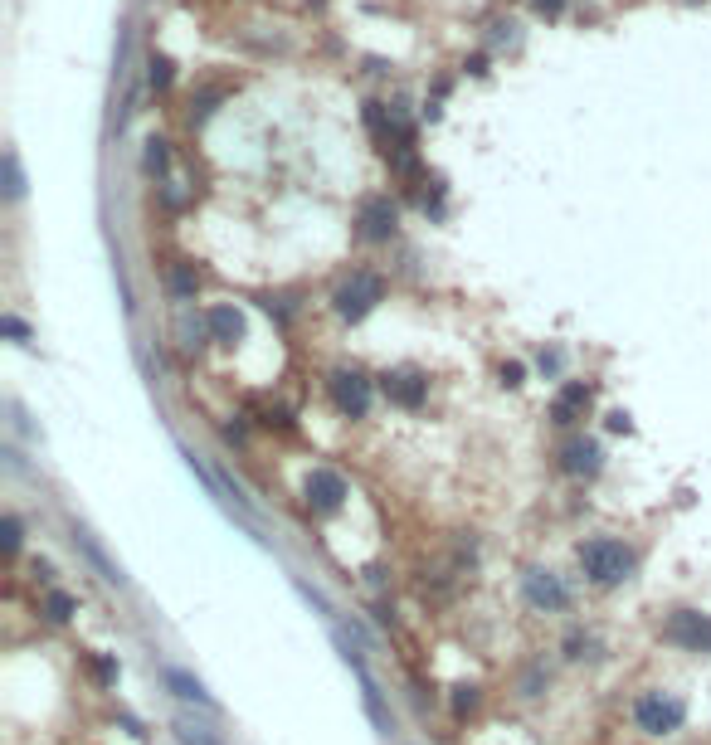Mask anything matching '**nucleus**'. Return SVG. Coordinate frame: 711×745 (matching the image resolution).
<instances>
[{
    "label": "nucleus",
    "instance_id": "nucleus-1",
    "mask_svg": "<svg viewBox=\"0 0 711 745\" xmlns=\"http://www.w3.org/2000/svg\"><path fill=\"white\" fill-rule=\"evenodd\" d=\"M634 565H638V551L624 546V541H614V536H595V541L580 546V570H585V580L599 585V590L624 585V580L634 575Z\"/></svg>",
    "mask_w": 711,
    "mask_h": 745
},
{
    "label": "nucleus",
    "instance_id": "nucleus-15",
    "mask_svg": "<svg viewBox=\"0 0 711 745\" xmlns=\"http://www.w3.org/2000/svg\"><path fill=\"white\" fill-rule=\"evenodd\" d=\"M161 682L181 697V702H195V707H215V697L205 692V682L200 677H190V672H181V668H161Z\"/></svg>",
    "mask_w": 711,
    "mask_h": 745
},
{
    "label": "nucleus",
    "instance_id": "nucleus-13",
    "mask_svg": "<svg viewBox=\"0 0 711 745\" xmlns=\"http://www.w3.org/2000/svg\"><path fill=\"white\" fill-rule=\"evenodd\" d=\"M200 293V273L190 259H171L166 263V298L171 302H195Z\"/></svg>",
    "mask_w": 711,
    "mask_h": 745
},
{
    "label": "nucleus",
    "instance_id": "nucleus-26",
    "mask_svg": "<svg viewBox=\"0 0 711 745\" xmlns=\"http://www.w3.org/2000/svg\"><path fill=\"white\" fill-rule=\"evenodd\" d=\"M497 385L522 390V385H526V366H522V361H502V366H497Z\"/></svg>",
    "mask_w": 711,
    "mask_h": 745
},
{
    "label": "nucleus",
    "instance_id": "nucleus-8",
    "mask_svg": "<svg viewBox=\"0 0 711 745\" xmlns=\"http://www.w3.org/2000/svg\"><path fill=\"white\" fill-rule=\"evenodd\" d=\"M380 395L395 405V410H424L429 405V375L424 371H385L380 375Z\"/></svg>",
    "mask_w": 711,
    "mask_h": 745
},
{
    "label": "nucleus",
    "instance_id": "nucleus-6",
    "mask_svg": "<svg viewBox=\"0 0 711 745\" xmlns=\"http://www.w3.org/2000/svg\"><path fill=\"white\" fill-rule=\"evenodd\" d=\"M395 234H400V205H395L385 190L361 195V205H356V239H366V244H390Z\"/></svg>",
    "mask_w": 711,
    "mask_h": 745
},
{
    "label": "nucleus",
    "instance_id": "nucleus-19",
    "mask_svg": "<svg viewBox=\"0 0 711 745\" xmlns=\"http://www.w3.org/2000/svg\"><path fill=\"white\" fill-rule=\"evenodd\" d=\"M361 702H366V716L375 721V731H395L390 726V711H385V697H380V687H375L366 672H361Z\"/></svg>",
    "mask_w": 711,
    "mask_h": 745
},
{
    "label": "nucleus",
    "instance_id": "nucleus-4",
    "mask_svg": "<svg viewBox=\"0 0 711 745\" xmlns=\"http://www.w3.org/2000/svg\"><path fill=\"white\" fill-rule=\"evenodd\" d=\"M687 721V702L673 692H643L634 702V726L643 736H673Z\"/></svg>",
    "mask_w": 711,
    "mask_h": 745
},
{
    "label": "nucleus",
    "instance_id": "nucleus-14",
    "mask_svg": "<svg viewBox=\"0 0 711 745\" xmlns=\"http://www.w3.org/2000/svg\"><path fill=\"white\" fill-rule=\"evenodd\" d=\"M176 336H181V351H186V356L205 351V341H210V317L181 307V312H176Z\"/></svg>",
    "mask_w": 711,
    "mask_h": 745
},
{
    "label": "nucleus",
    "instance_id": "nucleus-3",
    "mask_svg": "<svg viewBox=\"0 0 711 745\" xmlns=\"http://www.w3.org/2000/svg\"><path fill=\"white\" fill-rule=\"evenodd\" d=\"M346 497H351L346 473H337L332 463H312V468H307V478H302V502H307L312 517H332V512H341Z\"/></svg>",
    "mask_w": 711,
    "mask_h": 745
},
{
    "label": "nucleus",
    "instance_id": "nucleus-7",
    "mask_svg": "<svg viewBox=\"0 0 711 745\" xmlns=\"http://www.w3.org/2000/svg\"><path fill=\"white\" fill-rule=\"evenodd\" d=\"M658 634H663V643H673L682 653H711V614H702V609H673Z\"/></svg>",
    "mask_w": 711,
    "mask_h": 745
},
{
    "label": "nucleus",
    "instance_id": "nucleus-29",
    "mask_svg": "<svg viewBox=\"0 0 711 745\" xmlns=\"http://www.w3.org/2000/svg\"><path fill=\"white\" fill-rule=\"evenodd\" d=\"M0 332L15 336V341H25V336H30V327H25V322H20L15 312H5V317H0Z\"/></svg>",
    "mask_w": 711,
    "mask_h": 745
},
{
    "label": "nucleus",
    "instance_id": "nucleus-30",
    "mask_svg": "<svg viewBox=\"0 0 711 745\" xmlns=\"http://www.w3.org/2000/svg\"><path fill=\"white\" fill-rule=\"evenodd\" d=\"M531 10H536L541 20H556V15L565 10V0H531Z\"/></svg>",
    "mask_w": 711,
    "mask_h": 745
},
{
    "label": "nucleus",
    "instance_id": "nucleus-11",
    "mask_svg": "<svg viewBox=\"0 0 711 745\" xmlns=\"http://www.w3.org/2000/svg\"><path fill=\"white\" fill-rule=\"evenodd\" d=\"M599 444L590 434H570L561 448H556V468H561L565 478H595L599 473Z\"/></svg>",
    "mask_w": 711,
    "mask_h": 745
},
{
    "label": "nucleus",
    "instance_id": "nucleus-27",
    "mask_svg": "<svg viewBox=\"0 0 711 745\" xmlns=\"http://www.w3.org/2000/svg\"><path fill=\"white\" fill-rule=\"evenodd\" d=\"M590 653H595V638H590V634H570V638H565V658H575V663H580V658H590Z\"/></svg>",
    "mask_w": 711,
    "mask_h": 745
},
{
    "label": "nucleus",
    "instance_id": "nucleus-12",
    "mask_svg": "<svg viewBox=\"0 0 711 745\" xmlns=\"http://www.w3.org/2000/svg\"><path fill=\"white\" fill-rule=\"evenodd\" d=\"M205 317H210V341H215V346H239L244 332H249V322H244V312H239L234 302L205 307Z\"/></svg>",
    "mask_w": 711,
    "mask_h": 745
},
{
    "label": "nucleus",
    "instance_id": "nucleus-25",
    "mask_svg": "<svg viewBox=\"0 0 711 745\" xmlns=\"http://www.w3.org/2000/svg\"><path fill=\"white\" fill-rule=\"evenodd\" d=\"M20 541H25V526H20L15 512H5V556H10V560L20 556Z\"/></svg>",
    "mask_w": 711,
    "mask_h": 745
},
{
    "label": "nucleus",
    "instance_id": "nucleus-24",
    "mask_svg": "<svg viewBox=\"0 0 711 745\" xmlns=\"http://www.w3.org/2000/svg\"><path fill=\"white\" fill-rule=\"evenodd\" d=\"M176 736H181V741H186V745H225V741H220V736H205V731H200L195 721H186V716L176 721Z\"/></svg>",
    "mask_w": 711,
    "mask_h": 745
},
{
    "label": "nucleus",
    "instance_id": "nucleus-2",
    "mask_svg": "<svg viewBox=\"0 0 711 745\" xmlns=\"http://www.w3.org/2000/svg\"><path fill=\"white\" fill-rule=\"evenodd\" d=\"M385 293H390V283H385L375 268H351L337 288H332V312H337L341 322L356 327V322H366L375 307L385 302Z\"/></svg>",
    "mask_w": 711,
    "mask_h": 745
},
{
    "label": "nucleus",
    "instance_id": "nucleus-21",
    "mask_svg": "<svg viewBox=\"0 0 711 745\" xmlns=\"http://www.w3.org/2000/svg\"><path fill=\"white\" fill-rule=\"evenodd\" d=\"M147 83H151V93H166V88L176 83V64H171L166 54H151L147 59Z\"/></svg>",
    "mask_w": 711,
    "mask_h": 745
},
{
    "label": "nucleus",
    "instance_id": "nucleus-17",
    "mask_svg": "<svg viewBox=\"0 0 711 745\" xmlns=\"http://www.w3.org/2000/svg\"><path fill=\"white\" fill-rule=\"evenodd\" d=\"M39 614H44L49 624H69V619L78 614V599L69 595V590H54V585H49L44 599H39Z\"/></svg>",
    "mask_w": 711,
    "mask_h": 745
},
{
    "label": "nucleus",
    "instance_id": "nucleus-32",
    "mask_svg": "<svg viewBox=\"0 0 711 745\" xmlns=\"http://www.w3.org/2000/svg\"><path fill=\"white\" fill-rule=\"evenodd\" d=\"M463 69H468L473 78H483V74H487V54H473V59H463Z\"/></svg>",
    "mask_w": 711,
    "mask_h": 745
},
{
    "label": "nucleus",
    "instance_id": "nucleus-28",
    "mask_svg": "<svg viewBox=\"0 0 711 745\" xmlns=\"http://www.w3.org/2000/svg\"><path fill=\"white\" fill-rule=\"evenodd\" d=\"M453 711H458V716L478 711V692H473V687H458V692H453Z\"/></svg>",
    "mask_w": 711,
    "mask_h": 745
},
{
    "label": "nucleus",
    "instance_id": "nucleus-10",
    "mask_svg": "<svg viewBox=\"0 0 711 745\" xmlns=\"http://www.w3.org/2000/svg\"><path fill=\"white\" fill-rule=\"evenodd\" d=\"M590 405H595V385L590 380H565L556 390V400H551V424L556 429H575L590 414Z\"/></svg>",
    "mask_w": 711,
    "mask_h": 745
},
{
    "label": "nucleus",
    "instance_id": "nucleus-20",
    "mask_svg": "<svg viewBox=\"0 0 711 745\" xmlns=\"http://www.w3.org/2000/svg\"><path fill=\"white\" fill-rule=\"evenodd\" d=\"M220 98H225V83H205L200 93H190V122H205Z\"/></svg>",
    "mask_w": 711,
    "mask_h": 745
},
{
    "label": "nucleus",
    "instance_id": "nucleus-5",
    "mask_svg": "<svg viewBox=\"0 0 711 745\" xmlns=\"http://www.w3.org/2000/svg\"><path fill=\"white\" fill-rule=\"evenodd\" d=\"M327 395H332V405H337V414L341 419H366L371 414V405H375V380L366 371H332L327 375Z\"/></svg>",
    "mask_w": 711,
    "mask_h": 745
},
{
    "label": "nucleus",
    "instance_id": "nucleus-18",
    "mask_svg": "<svg viewBox=\"0 0 711 745\" xmlns=\"http://www.w3.org/2000/svg\"><path fill=\"white\" fill-rule=\"evenodd\" d=\"M142 171H147L151 181H161L166 171H171V142L166 137H151L147 151H142Z\"/></svg>",
    "mask_w": 711,
    "mask_h": 745
},
{
    "label": "nucleus",
    "instance_id": "nucleus-31",
    "mask_svg": "<svg viewBox=\"0 0 711 745\" xmlns=\"http://www.w3.org/2000/svg\"><path fill=\"white\" fill-rule=\"evenodd\" d=\"M541 375H561V351H541Z\"/></svg>",
    "mask_w": 711,
    "mask_h": 745
},
{
    "label": "nucleus",
    "instance_id": "nucleus-16",
    "mask_svg": "<svg viewBox=\"0 0 711 745\" xmlns=\"http://www.w3.org/2000/svg\"><path fill=\"white\" fill-rule=\"evenodd\" d=\"M74 546H78V551H83L88 560H93V565H98V575H103L108 585H122V570H117L113 560H108V551H103V546H98V541H93V536H88L83 526H74Z\"/></svg>",
    "mask_w": 711,
    "mask_h": 745
},
{
    "label": "nucleus",
    "instance_id": "nucleus-23",
    "mask_svg": "<svg viewBox=\"0 0 711 745\" xmlns=\"http://www.w3.org/2000/svg\"><path fill=\"white\" fill-rule=\"evenodd\" d=\"M5 195H10V200L25 195V176H20V156H15V151H5Z\"/></svg>",
    "mask_w": 711,
    "mask_h": 745
},
{
    "label": "nucleus",
    "instance_id": "nucleus-22",
    "mask_svg": "<svg viewBox=\"0 0 711 745\" xmlns=\"http://www.w3.org/2000/svg\"><path fill=\"white\" fill-rule=\"evenodd\" d=\"M83 663H88V672H93V682L98 687H117V658H103V653H83Z\"/></svg>",
    "mask_w": 711,
    "mask_h": 745
},
{
    "label": "nucleus",
    "instance_id": "nucleus-9",
    "mask_svg": "<svg viewBox=\"0 0 711 745\" xmlns=\"http://www.w3.org/2000/svg\"><path fill=\"white\" fill-rule=\"evenodd\" d=\"M522 595L536 614H561V609H570V590L561 585V575H551V570H526Z\"/></svg>",
    "mask_w": 711,
    "mask_h": 745
}]
</instances>
